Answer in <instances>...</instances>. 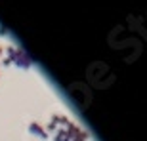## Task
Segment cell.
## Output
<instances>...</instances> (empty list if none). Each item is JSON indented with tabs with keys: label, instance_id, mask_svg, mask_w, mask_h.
<instances>
[{
	"label": "cell",
	"instance_id": "6da1fadb",
	"mask_svg": "<svg viewBox=\"0 0 147 141\" xmlns=\"http://www.w3.org/2000/svg\"><path fill=\"white\" fill-rule=\"evenodd\" d=\"M29 132L33 134V136L36 137H42V139H46V132H44V128L40 124H36V122H33V124L29 126Z\"/></svg>",
	"mask_w": 147,
	"mask_h": 141
}]
</instances>
